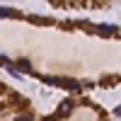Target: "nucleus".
<instances>
[{
	"label": "nucleus",
	"instance_id": "obj_1",
	"mask_svg": "<svg viewBox=\"0 0 121 121\" xmlns=\"http://www.w3.org/2000/svg\"><path fill=\"white\" fill-rule=\"evenodd\" d=\"M41 80L46 85H56V87H63V90H70V92H80V82L70 78H48V75H41Z\"/></svg>",
	"mask_w": 121,
	"mask_h": 121
},
{
	"label": "nucleus",
	"instance_id": "obj_4",
	"mask_svg": "<svg viewBox=\"0 0 121 121\" xmlns=\"http://www.w3.org/2000/svg\"><path fill=\"white\" fill-rule=\"evenodd\" d=\"M17 68H19V70H24V73H32V63H29L27 58H22V60H19V63H17Z\"/></svg>",
	"mask_w": 121,
	"mask_h": 121
},
{
	"label": "nucleus",
	"instance_id": "obj_3",
	"mask_svg": "<svg viewBox=\"0 0 121 121\" xmlns=\"http://www.w3.org/2000/svg\"><path fill=\"white\" fill-rule=\"evenodd\" d=\"M95 32L102 34V36H112V34H119V27H114V24H99V27H95Z\"/></svg>",
	"mask_w": 121,
	"mask_h": 121
},
{
	"label": "nucleus",
	"instance_id": "obj_2",
	"mask_svg": "<svg viewBox=\"0 0 121 121\" xmlns=\"http://www.w3.org/2000/svg\"><path fill=\"white\" fill-rule=\"evenodd\" d=\"M73 99H65V102H60L58 104V112H56V116L58 119H65V116H70V112H73Z\"/></svg>",
	"mask_w": 121,
	"mask_h": 121
},
{
	"label": "nucleus",
	"instance_id": "obj_6",
	"mask_svg": "<svg viewBox=\"0 0 121 121\" xmlns=\"http://www.w3.org/2000/svg\"><path fill=\"white\" fill-rule=\"evenodd\" d=\"M29 19H32V22H36V24H51V22H53V19H46V17H39V15H32Z\"/></svg>",
	"mask_w": 121,
	"mask_h": 121
},
{
	"label": "nucleus",
	"instance_id": "obj_8",
	"mask_svg": "<svg viewBox=\"0 0 121 121\" xmlns=\"http://www.w3.org/2000/svg\"><path fill=\"white\" fill-rule=\"evenodd\" d=\"M15 121H34V116H19V119H15Z\"/></svg>",
	"mask_w": 121,
	"mask_h": 121
},
{
	"label": "nucleus",
	"instance_id": "obj_7",
	"mask_svg": "<svg viewBox=\"0 0 121 121\" xmlns=\"http://www.w3.org/2000/svg\"><path fill=\"white\" fill-rule=\"evenodd\" d=\"M0 65H5V68L10 65V58H7V56H3V53H0Z\"/></svg>",
	"mask_w": 121,
	"mask_h": 121
},
{
	"label": "nucleus",
	"instance_id": "obj_5",
	"mask_svg": "<svg viewBox=\"0 0 121 121\" xmlns=\"http://www.w3.org/2000/svg\"><path fill=\"white\" fill-rule=\"evenodd\" d=\"M10 17H15V10H10V7H0V19H10Z\"/></svg>",
	"mask_w": 121,
	"mask_h": 121
}]
</instances>
